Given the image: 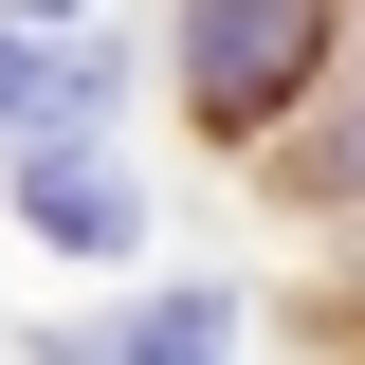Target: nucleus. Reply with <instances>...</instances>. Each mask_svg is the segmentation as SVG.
Listing matches in <instances>:
<instances>
[{"label": "nucleus", "mask_w": 365, "mask_h": 365, "mask_svg": "<svg viewBox=\"0 0 365 365\" xmlns=\"http://www.w3.org/2000/svg\"><path fill=\"white\" fill-rule=\"evenodd\" d=\"M329 19H347V0H201V19H182V91H201V128H274V110L311 91Z\"/></svg>", "instance_id": "f257e3e1"}, {"label": "nucleus", "mask_w": 365, "mask_h": 365, "mask_svg": "<svg viewBox=\"0 0 365 365\" xmlns=\"http://www.w3.org/2000/svg\"><path fill=\"white\" fill-rule=\"evenodd\" d=\"M19 201H37V237H73V256H128V182L91 165V146H37Z\"/></svg>", "instance_id": "f03ea898"}, {"label": "nucleus", "mask_w": 365, "mask_h": 365, "mask_svg": "<svg viewBox=\"0 0 365 365\" xmlns=\"http://www.w3.org/2000/svg\"><path fill=\"white\" fill-rule=\"evenodd\" d=\"M73 365H220V311H201V292H165V311H128V329H91Z\"/></svg>", "instance_id": "7ed1b4c3"}, {"label": "nucleus", "mask_w": 365, "mask_h": 365, "mask_svg": "<svg viewBox=\"0 0 365 365\" xmlns=\"http://www.w3.org/2000/svg\"><path fill=\"white\" fill-rule=\"evenodd\" d=\"M0 110H91V55H73V73H55V55L19 37V19H0Z\"/></svg>", "instance_id": "20e7f679"}, {"label": "nucleus", "mask_w": 365, "mask_h": 365, "mask_svg": "<svg viewBox=\"0 0 365 365\" xmlns=\"http://www.w3.org/2000/svg\"><path fill=\"white\" fill-rule=\"evenodd\" d=\"M347 165H365V128H347Z\"/></svg>", "instance_id": "39448f33"}, {"label": "nucleus", "mask_w": 365, "mask_h": 365, "mask_svg": "<svg viewBox=\"0 0 365 365\" xmlns=\"http://www.w3.org/2000/svg\"><path fill=\"white\" fill-rule=\"evenodd\" d=\"M73 19H91V0H73Z\"/></svg>", "instance_id": "423d86ee"}]
</instances>
